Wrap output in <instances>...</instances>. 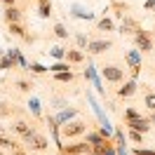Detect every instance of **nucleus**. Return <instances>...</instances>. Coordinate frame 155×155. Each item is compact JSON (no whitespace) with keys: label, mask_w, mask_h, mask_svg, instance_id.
<instances>
[{"label":"nucleus","mask_w":155,"mask_h":155,"mask_svg":"<svg viewBox=\"0 0 155 155\" xmlns=\"http://www.w3.org/2000/svg\"><path fill=\"white\" fill-rule=\"evenodd\" d=\"M12 155H26V153H24L21 148H14V150H12Z\"/></svg>","instance_id":"79ce46f5"},{"label":"nucleus","mask_w":155,"mask_h":155,"mask_svg":"<svg viewBox=\"0 0 155 155\" xmlns=\"http://www.w3.org/2000/svg\"><path fill=\"white\" fill-rule=\"evenodd\" d=\"M117 24L115 19H110V17H101V19H97V31H101V33H110V31H115Z\"/></svg>","instance_id":"f3484780"},{"label":"nucleus","mask_w":155,"mask_h":155,"mask_svg":"<svg viewBox=\"0 0 155 155\" xmlns=\"http://www.w3.org/2000/svg\"><path fill=\"white\" fill-rule=\"evenodd\" d=\"M52 35H54V38H59V40H68V38H71V31H68L66 24L57 21V24H54V28H52Z\"/></svg>","instance_id":"412c9836"},{"label":"nucleus","mask_w":155,"mask_h":155,"mask_svg":"<svg viewBox=\"0 0 155 155\" xmlns=\"http://www.w3.org/2000/svg\"><path fill=\"white\" fill-rule=\"evenodd\" d=\"M85 80H92L94 82V87L104 94V87H101V82H99V75H97V71H94V66L92 64H87V68H85Z\"/></svg>","instance_id":"5701e85b"},{"label":"nucleus","mask_w":155,"mask_h":155,"mask_svg":"<svg viewBox=\"0 0 155 155\" xmlns=\"http://www.w3.org/2000/svg\"><path fill=\"white\" fill-rule=\"evenodd\" d=\"M49 106L57 108V110H61V108L68 106V97H64V94H57V92H52L49 94Z\"/></svg>","instance_id":"aec40b11"},{"label":"nucleus","mask_w":155,"mask_h":155,"mask_svg":"<svg viewBox=\"0 0 155 155\" xmlns=\"http://www.w3.org/2000/svg\"><path fill=\"white\" fill-rule=\"evenodd\" d=\"M143 106L148 110H155V92L148 85H143Z\"/></svg>","instance_id":"393cba45"},{"label":"nucleus","mask_w":155,"mask_h":155,"mask_svg":"<svg viewBox=\"0 0 155 155\" xmlns=\"http://www.w3.org/2000/svg\"><path fill=\"white\" fill-rule=\"evenodd\" d=\"M85 141H87L92 148H97V146H101L104 141H108V139H106V136H101L97 129H94V132H85Z\"/></svg>","instance_id":"4be33fe9"},{"label":"nucleus","mask_w":155,"mask_h":155,"mask_svg":"<svg viewBox=\"0 0 155 155\" xmlns=\"http://www.w3.org/2000/svg\"><path fill=\"white\" fill-rule=\"evenodd\" d=\"M101 78L108 85H120L125 80V68L117 64H106V66H101Z\"/></svg>","instance_id":"7ed1b4c3"},{"label":"nucleus","mask_w":155,"mask_h":155,"mask_svg":"<svg viewBox=\"0 0 155 155\" xmlns=\"http://www.w3.org/2000/svg\"><path fill=\"white\" fill-rule=\"evenodd\" d=\"M2 19H5V24H12V21H24V12H21L17 5H10V7H5V10H2Z\"/></svg>","instance_id":"f8f14e48"},{"label":"nucleus","mask_w":155,"mask_h":155,"mask_svg":"<svg viewBox=\"0 0 155 155\" xmlns=\"http://www.w3.org/2000/svg\"><path fill=\"white\" fill-rule=\"evenodd\" d=\"M0 17H2V12H0Z\"/></svg>","instance_id":"8fccbe9b"},{"label":"nucleus","mask_w":155,"mask_h":155,"mask_svg":"<svg viewBox=\"0 0 155 155\" xmlns=\"http://www.w3.org/2000/svg\"><path fill=\"white\" fill-rule=\"evenodd\" d=\"M127 136H129V141H132V143H143V134H141V132H134V129H129V132H127Z\"/></svg>","instance_id":"2f4dec72"},{"label":"nucleus","mask_w":155,"mask_h":155,"mask_svg":"<svg viewBox=\"0 0 155 155\" xmlns=\"http://www.w3.org/2000/svg\"><path fill=\"white\" fill-rule=\"evenodd\" d=\"M127 129H134V132H141V134H146V132H150V122H148V117L146 115H139V117H132V120H125Z\"/></svg>","instance_id":"9b49d317"},{"label":"nucleus","mask_w":155,"mask_h":155,"mask_svg":"<svg viewBox=\"0 0 155 155\" xmlns=\"http://www.w3.org/2000/svg\"><path fill=\"white\" fill-rule=\"evenodd\" d=\"M143 115V113H139L136 108H125V113H122V120H132V117H139Z\"/></svg>","instance_id":"e433bc0d"},{"label":"nucleus","mask_w":155,"mask_h":155,"mask_svg":"<svg viewBox=\"0 0 155 155\" xmlns=\"http://www.w3.org/2000/svg\"><path fill=\"white\" fill-rule=\"evenodd\" d=\"M21 143L26 146V150H31V153H42V150H47V148H49V139L45 134H40L38 129L33 127L28 134L21 136Z\"/></svg>","instance_id":"f257e3e1"},{"label":"nucleus","mask_w":155,"mask_h":155,"mask_svg":"<svg viewBox=\"0 0 155 155\" xmlns=\"http://www.w3.org/2000/svg\"><path fill=\"white\" fill-rule=\"evenodd\" d=\"M125 61H127V66L132 68V78L136 80L139 71H141V66H143V61H141V52H139V49H129V52H125Z\"/></svg>","instance_id":"0eeeda50"},{"label":"nucleus","mask_w":155,"mask_h":155,"mask_svg":"<svg viewBox=\"0 0 155 155\" xmlns=\"http://www.w3.org/2000/svg\"><path fill=\"white\" fill-rule=\"evenodd\" d=\"M71 14H73V17H75V19H85V21H94L97 19V14H94V12H89L87 7H82V5H71Z\"/></svg>","instance_id":"ddd939ff"},{"label":"nucleus","mask_w":155,"mask_h":155,"mask_svg":"<svg viewBox=\"0 0 155 155\" xmlns=\"http://www.w3.org/2000/svg\"><path fill=\"white\" fill-rule=\"evenodd\" d=\"M150 33H153V38H155V26H153V31H150Z\"/></svg>","instance_id":"a18cd8bd"},{"label":"nucleus","mask_w":155,"mask_h":155,"mask_svg":"<svg viewBox=\"0 0 155 155\" xmlns=\"http://www.w3.org/2000/svg\"><path fill=\"white\" fill-rule=\"evenodd\" d=\"M0 148L2 150H14V148H19V141H14L7 134H0Z\"/></svg>","instance_id":"bb28decb"},{"label":"nucleus","mask_w":155,"mask_h":155,"mask_svg":"<svg viewBox=\"0 0 155 155\" xmlns=\"http://www.w3.org/2000/svg\"><path fill=\"white\" fill-rule=\"evenodd\" d=\"M26 71H31V75H45V73H49V68L38 64V61H31L28 66H26Z\"/></svg>","instance_id":"cd10ccee"},{"label":"nucleus","mask_w":155,"mask_h":155,"mask_svg":"<svg viewBox=\"0 0 155 155\" xmlns=\"http://www.w3.org/2000/svg\"><path fill=\"white\" fill-rule=\"evenodd\" d=\"M73 117H78V108H73V106H66V108H61V110H57L54 120H57L59 125H66L68 120H73Z\"/></svg>","instance_id":"2eb2a0df"},{"label":"nucleus","mask_w":155,"mask_h":155,"mask_svg":"<svg viewBox=\"0 0 155 155\" xmlns=\"http://www.w3.org/2000/svg\"><path fill=\"white\" fill-rule=\"evenodd\" d=\"M2 54H5V49H2V47H0V57H2Z\"/></svg>","instance_id":"37998d69"},{"label":"nucleus","mask_w":155,"mask_h":155,"mask_svg":"<svg viewBox=\"0 0 155 155\" xmlns=\"http://www.w3.org/2000/svg\"><path fill=\"white\" fill-rule=\"evenodd\" d=\"M10 68H17V66L12 64V59H7L2 54V57H0V71H10Z\"/></svg>","instance_id":"c9c22d12"},{"label":"nucleus","mask_w":155,"mask_h":155,"mask_svg":"<svg viewBox=\"0 0 155 155\" xmlns=\"http://www.w3.org/2000/svg\"><path fill=\"white\" fill-rule=\"evenodd\" d=\"M115 153H117V155H129V153L125 150V146H115Z\"/></svg>","instance_id":"58836bf2"},{"label":"nucleus","mask_w":155,"mask_h":155,"mask_svg":"<svg viewBox=\"0 0 155 155\" xmlns=\"http://www.w3.org/2000/svg\"><path fill=\"white\" fill-rule=\"evenodd\" d=\"M108 2H115V0H108Z\"/></svg>","instance_id":"de8ad7c7"},{"label":"nucleus","mask_w":155,"mask_h":155,"mask_svg":"<svg viewBox=\"0 0 155 155\" xmlns=\"http://www.w3.org/2000/svg\"><path fill=\"white\" fill-rule=\"evenodd\" d=\"M148 122H150V125H155V110H150V115H148Z\"/></svg>","instance_id":"ea45409f"},{"label":"nucleus","mask_w":155,"mask_h":155,"mask_svg":"<svg viewBox=\"0 0 155 155\" xmlns=\"http://www.w3.org/2000/svg\"><path fill=\"white\" fill-rule=\"evenodd\" d=\"M71 64V66H80V64H85V52L82 49H78V47H73V49H66V57H64Z\"/></svg>","instance_id":"4468645a"},{"label":"nucleus","mask_w":155,"mask_h":155,"mask_svg":"<svg viewBox=\"0 0 155 155\" xmlns=\"http://www.w3.org/2000/svg\"><path fill=\"white\" fill-rule=\"evenodd\" d=\"M14 113V108L7 104V101H0V117H7V115H12Z\"/></svg>","instance_id":"f704fd0d"},{"label":"nucleus","mask_w":155,"mask_h":155,"mask_svg":"<svg viewBox=\"0 0 155 155\" xmlns=\"http://www.w3.org/2000/svg\"><path fill=\"white\" fill-rule=\"evenodd\" d=\"M132 155H155L153 148H143V146H134L132 148Z\"/></svg>","instance_id":"72a5a7b5"},{"label":"nucleus","mask_w":155,"mask_h":155,"mask_svg":"<svg viewBox=\"0 0 155 155\" xmlns=\"http://www.w3.org/2000/svg\"><path fill=\"white\" fill-rule=\"evenodd\" d=\"M7 28H10V35H17L24 42H33L35 40V35H31L28 28L24 26V21H12V24H7Z\"/></svg>","instance_id":"6e6552de"},{"label":"nucleus","mask_w":155,"mask_h":155,"mask_svg":"<svg viewBox=\"0 0 155 155\" xmlns=\"http://www.w3.org/2000/svg\"><path fill=\"white\" fill-rule=\"evenodd\" d=\"M14 87L19 89L21 94H31V89L35 87V85H33V80H28V78H19V80H14Z\"/></svg>","instance_id":"b1692460"},{"label":"nucleus","mask_w":155,"mask_h":155,"mask_svg":"<svg viewBox=\"0 0 155 155\" xmlns=\"http://www.w3.org/2000/svg\"><path fill=\"white\" fill-rule=\"evenodd\" d=\"M47 68H49V73H59V71H71V64H68L66 59H61V61H54Z\"/></svg>","instance_id":"c756f323"},{"label":"nucleus","mask_w":155,"mask_h":155,"mask_svg":"<svg viewBox=\"0 0 155 155\" xmlns=\"http://www.w3.org/2000/svg\"><path fill=\"white\" fill-rule=\"evenodd\" d=\"M87 42H89V38L85 35V33H75V45H78V49H85V47H87Z\"/></svg>","instance_id":"473e14b6"},{"label":"nucleus","mask_w":155,"mask_h":155,"mask_svg":"<svg viewBox=\"0 0 155 155\" xmlns=\"http://www.w3.org/2000/svg\"><path fill=\"white\" fill-rule=\"evenodd\" d=\"M0 155H5V153H2V148H0Z\"/></svg>","instance_id":"49530a36"},{"label":"nucleus","mask_w":155,"mask_h":155,"mask_svg":"<svg viewBox=\"0 0 155 155\" xmlns=\"http://www.w3.org/2000/svg\"><path fill=\"white\" fill-rule=\"evenodd\" d=\"M132 38H134L136 49H139V52H143V54H150V52L155 49V47H153V33H150V31L139 28L134 35H132Z\"/></svg>","instance_id":"20e7f679"},{"label":"nucleus","mask_w":155,"mask_h":155,"mask_svg":"<svg viewBox=\"0 0 155 155\" xmlns=\"http://www.w3.org/2000/svg\"><path fill=\"white\" fill-rule=\"evenodd\" d=\"M85 132H87V122L73 117V120H68L66 125H61L59 136L61 139H80V136H85Z\"/></svg>","instance_id":"f03ea898"},{"label":"nucleus","mask_w":155,"mask_h":155,"mask_svg":"<svg viewBox=\"0 0 155 155\" xmlns=\"http://www.w3.org/2000/svg\"><path fill=\"white\" fill-rule=\"evenodd\" d=\"M0 134H5V129H2V125H0Z\"/></svg>","instance_id":"c03bdc74"},{"label":"nucleus","mask_w":155,"mask_h":155,"mask_svg":"<svg viewBox=\"0 0 155 155\" xmlns=\"http://www.w3.org/2000/svg\"><path fill=\"white\" fill-rule=\"evenodd\" d=\"M92 146L87 141H75V143H68V146H61V153H68V155H89Z\"/></svg>","instance_id":"9d476101"},{"label":"nucleus","mask_w":155,"mask_h":155,"mask_svg":"<svg viewBox=\"0 0 155 155\" xmlns=\"http://www.w3.org/2000/svg\"><path fill=\"white\" fill-rule=\"evenodd\" d=\"M113 47V40L110 38H94L87 42V52L92 54V57H99V54H104V52H108V49Z\"/></svg>","instance_id":"39448f33"},{"label":"nucleus","mask_w":155,"mask_h":155,"mask_svg":"<svg viewBox=\"0 0 155 155\" xmlns=\"http://www.w3.org/2000/svg\"><path fill=\"white\" fill-rule=\"evenodd\" d=\"M10 129L14 132V134L24 136V134H28V132L33 129V127H31V122H26V120H14V122L10 125Z\"/></svg>","instance_id":"6ab92c4d"},{"label":"nucleus","mask_w":155,"mask_h":155,"mask_svg":"<svg viewBox=\"0 0 155 155\" xmlns=\"http://www.w3.org/2000/svg\"><path fill=\"white\" fill-rule=\"evenodd\" d=\"M136 92H139V82H136L134 78L132 80H122L120 82V87H117V99H129V97H134Z\"/></svg>","instance_id":"1a4fd4ad"},{"label":"nucleus","mask_w":155,"mask_h":155,"mask_svg":"<svg viewBox=\"0 0 155 155\" xmlns=\"http://www.w3.org/2000/svg\"><path fill=\"white\" fill-rule=\"evenodd\" d=\"M47 52H49V57L54 59V61H61V59L66 57V47H64V45H54V47H49Z\"/></svg>","instance_id":"c85d7f7f"},{"label":"nucleus","mask_w":155,"mask_h":155,"mask_svg":"<svg viewBox=\"0 0 155 155\" xmlns=\"http://www.w3.org/2000/svg\"><path fill=\"white\" fill-rule=\"evenodd\" d=\"M2 5H5V7H10V5H17V0H2Z\"/></svg>","instance_id":"a19ab883"},{"label":"nucleus","mask_w":155,"mask_h":155,"mask_svg":"<svg viewBox=\"0 0 155 155\" xmlns=\"http://www.w3.org/2000/svg\"><path fill=\"white\" fill-rule=\"evenodd\" d=\"M28 110L33 113V117H35V120H40V117H42V110H40V101H38L35 97L28 101Z\"/></svg>","instance_id":"7c9ffc66"},{"label":"nucleus","mask_w":155,"mask_h":155,"mask_svg":"<svg viewBox=\"0 0 155 155\" xmlns=\"http://www.w3.org/2000/svg\"><path fill=\"white\" fill-rule=\"evenodd\" d=\"M143 7L153 12V10H155V0H146V2H143Z\"/></svg>","instance_id":"4c0bfd02"},{"label":"nucleus","mask_w":155,"mask_h":155,"mask_svg":"<svg viewBox=\"0 0 155 155\" xmlns=\"http://www.w3.org/2000/svg\"><path fill=\"white\" fill-rule=\"evenodd\" d=\"M75 73H73V71H59V73H54V82H61V85H64V82H75Z\"/></svg>","instance_id":"a878e982"},{"label":"nucleus","mask_w":155,"mask_h":155,"mask_svg":"<svg viewBox=\"0 0 155 155\" xmlns=\"http://www.w3.org/2000/svg\"><path fill=\"white\" fill-rule=\"evenodd\" d=\"M139 28H141V21L134 19L132 14H125V17L120 19V26H117V31H120L122 35H134Z\"/></svg>","instance_id":"423d86ee"},{"label":"nucleus","mask_w":155,"mask_h":155,"mask_svg":"<svg viewBox=\"0 0 155 155\" xmlns=\"http://www.w3.org/2000/svg\"><path fill=\"white\" fill-rule=\"evenodd\" d=\"M108 10H113L115 19H122L127 12H129V5H127L125 0H115V2H108Z\"/></svg>","instance_id":"dca6fc26"},{"label":"nucleus","mask_w":155,"mask_h":155,"mask_svg":"<svg viewBox=\"0 0 155 155\" xmlns=\"http://www.w3.org/2000/svg\"><path fill=\"white\" fill-rule=\"evenodd\" d=\"M52 14H54L52 0H38V17L40 19H49Z\"/></svg>","instance_id":"a211bd4d"},{"label":"nucleus","mask_w":155,"mask_h":155,"mask_svg":"<svg viewBox=\"0 0 155 155\" xmlns=\"http://www.w3.org/2000/svg\"><path fill=\"white\" fill-rule=\"evenodd\" d=\"M61 155H68V153H61Z\"/></svg>","instance_id":"09e8293b"}]
</instances>
